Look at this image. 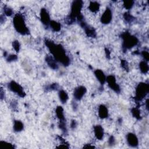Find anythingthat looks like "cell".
<instances>
[{
	"label": "cell",
	"mask_w": 149,
	"mask_h": 149,
	"mask_svg": "<svg viewBox=\"0 0 149 149\" xmlns=\"http://www.w3.org/2000/svg\"><path fill=\"white\" fill-rule=\"evenodd\" d=\"M79 24L80 26L84 29L85 33L88 37H90L91 38H95L96 37V32L93 27L88 26L86 23V22H84V21L80 22Z\"/></svg>",
	"instance_id": "11"
},
{
	"label": "cell",
	"mask_w": 149,
	"mask_h": 149,
	"mask_svg": "<svg viewBox=\"0 0 149 149\" xmlns=\"http://www.w3.org/2000/svg\"><path fill=\"white\" fill-rule=\"evenodd\" d=\"M87 89L83 86H80L75 89L73 91V97L76 100L79 101L86 93Z\"/></svg>",
	"instance_id": "9"
},
{
	"label": "cell",
	"mask_w": 149,
	"mask_h": 149,
	"mask_svg": "<svg viewBox=\"0 0 149 149\" xmlns=\"http://www.w3.org/2000/svg\"><path fill=\"white\" fill-rule=\"evenodd\" d=\"M76 125H77L76 121L75 120H72L71 122V127L72 129H75L76 127Z\"/></svg>",
	"instance_id": "34"
},
{
	"label": "cell",
	"mask_w": 149,
	"mask_h": 149,
	"mask_svg": "<svg viewBox=\"0 0 149 149\" xmlns=\"http://www.w3.org/2000/svg\"><path fill=\"white\" fill-rule=\"evenodd\" d=\"M115 143V139L114 138V137L113 136H111L109 138V140H108V143L110 145L112 146V145H114Z\"/></svg>",
	"instance_id": "33"
},
{
	"label": "cell",
	"mask_w": 149,
	"mask_h": 149,
	"mask_svg": "<svg viewBox=\"0 0 149 149\" xmlns=\"http://www.w3.org/2000/svg\"><path fill=\"white\" fill-rule=\"evenodd\" d=\"M1 100H3V99L4 98V91H3V89H1Z\"/></svg>",
	"instance_id": "36"
},
{
	"label": "cell",
	"mask_w": 149,
	"mask_h": 149,
	"mask_svg": "<svg viewBox=\"0 0 149 149\" xmlns=\"http://www.w3.org/2000/svg\"><path fill=\"white\" fill-rule=\"evenodd\" d=\"M83 2L82 1H80V0L73 1L71 5V13L67 19L68 23H73L77 21L80 16L82 15L81 14V11L83 7Z\"/></svg>",
	"instance_id": "3"
},
{
	"label": "cell",
	"mask_w": 149,
	"mask_h": 149,
	"mask_svg": "<svg viewBox=\"0 0 149 149\" xmlns=\"http://www.w3.org/2000/svg\"><path fill=\"white\" fill-rule=\"evenodd\" d=\"M12 46L14 48L15 50L18 53L20 51V48H21V45H20V43L18 41V40H15L13 41L12 43Z\"/></svg>",
	"instance_id": "28"
},
{
	"label": "cell",
	"mask_w": 149,
	"mask_h": 149,
	"mask_svg": "<svg viewBox=\"0 0 149 149\" xmlns=\"http://www.w3.org/2000/svg\"><path fill=\"white\" fill-rule=\"evenodd\" d=\"M24 128V125L23 122L19 120H15L14 124V130L15 132H19L23 130Z\"/></svg>",
	"instance_id": "20"
},
{
	"label": "cell",
	"mask_w": 149,
	"mask_h": 149,
	"mask_svg": "<svg viewBox=\"0 0 149 149\" xmlns=\"http://www.w3.org/2000/svg\"><path fill=\"white\" fill-rule=\"evenodd\" d=\"M105 50H106V54L107 57L108 58H110V51L108 50V48H106Z\"/></svg>",
	"instance_id": "35"
},
{
	"label": "cell",
	"mask_w": 149,
	"mask_h": 149,
	"mask_svg": "<svg viewBox=\"0 0 149 149\" xmlns=\"http://www.w3.org/2000/svg\"><path fill=\"white\" fill-rule=\"evenodd\" d=\"M124 18L126 21V22L128 23H132L135 20V18L128 12H125L124 14Z\"/></svg>",
	"instance_id": "24"
},
{
	"label": "cell",
	"mask_w": 149,
	"mask_h": 149,
	"mask_svg": "<svg viewBox=\"0 0 149 149\" xmlns=\"http://www.w3.org/2000/svg\"><path fill=\"white\" fill-rule=\"evenodd\" d=\"M45 61L51 69L54 70H57L58 69L59 67L57 64V61L54 59L53 57L47 56L45 57Z\"/></svg>",
	"instance_id": "13"
},
{
	"label": "cell",
	"mask_w": 149,
	"mask_h": 149,
	"mask_svg": "<svg viewBox=\"0 0 149 149\" xmlns=\"http://www.w3.org/2000/svg\"><path fill=\"white\" fill-rule=\"evenodd\" d=\"M121 38L123 40L122 49L124 51H126L128 49H130L135 47L139 43L138 38L129 32H126L121 34Z\"/></svg>",
	"instance_id": "4"
},
{
	"label": "cell",
	"mask_w": 149,
	"mask_h": 149,
	"mask_svg": "<svg viewBox=\"0 0 149 149\" xmlns=\"http://www.w3.org/2000/svg\"><path fill=\"white\" fill-rule=\"evenodd\" d=\"M94 75L98 81L101 84V85H104V83L106 82L107 78L104 73L100 69H96L94 71Z\"/></svg>",
	"instance_id": "15"
},
{
	"label": "cell",
	"mask_w": 149,
	"mask_h": 149,
	"mask_svg": "<svg viewBox=\"0 0 149 149\" xmlns=\"http://www.w3.org/2000/svg\"><path fill=\"white\" fill-rule=\"evenodd\" d=\"M18 60V57L16 55H15V54H11V55H10L7 57V61L8 62H13V61H15Z\"/></svg>",
	"instance_id": "29"
},
{
	"label": "cell",
	"mask_w": 149,
	"mask_h": 149,
	"mask_svg": "<svg viewBox=\"0 0 149 149\" xmlns=\"http://www.w3.org/2000/svg\"><path fill=\"white\" fill-rule=\"evenodd\" d=\"M40 19L43 24L48 27L49 25V23L51 22L50 16H49V13L48 12L47 10L45 8H41L40 13Z\"/></svg>",
	"instance_id": "10"
},
{
	"label": "cell",
	"mask_w": 149,
	"mask_h": 149,
	"mask_svg": "<svg viewBox=\"0 0 149 149\" xmlns=\"http://www.w3.org/2000/svg\"><path fill=\"white\" fill-rule=\"evenodd\" d=\"M141 56L143 57V58H144V61L147 62L149 60V54L147 51H143L141 53Z\"/></svg>",
	"instance_id": "30"
},
{
	"label": "cell",
	"mask_w": 149,
	"mask_h": 149,
	"mask_svg": "<svg viewBox=\"0 0 149 149\" xmlns=\"http://www.w3.org/2000/svg\"><path fill=\"white\" fill-rule=\"evenodd\" d=\"M94 133L95 137L98 140H102L103 139L104 132V129L101 125H97L94 126Z\"/></svg>",
	"instance_id": "14"
},
{
	"label": "cell",
	"mask_w": 149,
	"mask_h": 149,
	"mask_svg": "<svg viewBox=\"0 0 149 149\" xmlns=\"http://www.w3.org/2000/svg\"><path fill=\"white\" fill-rule=\"evenodd\" d=\"M98 115L101 119H106L108 117V110L107 107L103 104L98 107Z\"/></svg>",
	"instance_id": "16"
},
{
	"label": "cell",
	"mask_w": 149,
	"mask_h": 149,
	"mask_svg": "<svg viewBox=\"0 0 149 149\" xmlns=\"http://www.w3.org/2000/svg\"><path fill=\"white\" fill-rule=\"evenodd\" d=\"M121 66L122 67L128 71L129 69V66H128V64L127 62L125 60H122L121 61Z\"/></svg>",
	"instance_id": "31"
},
{
	"label": "cell",
	"mask_w": 149,
	"mask_h": 149,
	"mask_svg": "<svg viewBox=\"0 0 149 149\" xmlns=\"http://www.w3.org/2000/svg\"><path fill=\"white\" fill-rule=\"evenodd\" d=\"M49 26L54 32H59L61 29V25L59 22L55 21H51L49 23Z\"/></svg>",
	"instance_id": "21"
},
{
	"label": "cell",
	"mask_w": 149,
	"mask_h": 149,
	"mask_svg": "<svg viewBox=\"0 0 149 149\" xmlns=\"http://www.w3.org/2000/svg\"><path fill=\"white\" fill-rule=\"evenodd\" d=\"M8 88L12 92L17 94L21 97H25L26 93L23 90V88L15 81H11L8 84Z\"/></svg>",
	"instance_id": "6"
},
{
	"label": "cell",
	"mask_w": 149,
	"mask_h": 149,
	"mask_svg": "<svg viewBox=\"0 0 149 149\" xmlns=\"http://www.w3.org/2000/svg\"><path fill=\"white\" fill-rule=\"evenodd\" d=\"M146 108L148 110V99H147V100H146Z\"/></svg>",
	"instance_id": "37"
},
{
	"label": "cell",
	"mask_w": 149,
	"mask_h": 149,
	"mask_svg": "<svg viewBox=\"0 0 149 149\" xmlns=\"http://www.w3.org/2000/svg\"><path fill=\"white\" fill-rule=\"evenodd\" d=\"M131 113L134 118L137 119V120H140L141 119L140 111L138 108H133L131 110Z\"/></svg>",
	"instance_id": "23"
},
{
	"label": "cell",
	"mask_w": 149,
	"mask_h": 149,
	"mask_svg": "<svg viewBox=\"0 0 149 149\" xmlns=\"http://www.w3.org/2000/svg\"><path fill=\"white\" fill-rule=\"evenodd\" d=\"M106 82L108 83V85L111 89L115 92L119 93L121 91L119 86L116 82V79L113 75H109L106 78Z\"/></svg>",
	"instance_id": "7"
},
{
	"label": "cell",
	"mask_w": 149,
	"mask_h": 149,
	"mask_svg": "<svg viewBox=\"0 0 149 149\" xmlns=\"http://www.w3.org/2000/svg\"><path fill=\"white\" fill-rule=\"evenodd\" d=\"M123 5L126 10H129L134 5V1H131V0H130V1H124L123 2Z\"/></svg>",
	"instance_id": "25"
},
{
	"label": "cell",
	"mask_w": 149,
	"mask_h": 149,
	"mask_svg": "<svg viewBox=\"0 0 149 149\" xmlns=\"http://www.w3.org/2000/svg\"><path fill=\"white\" fill-rule=\"evenodd\" d=\"M59 128L65 134L67 133V128L66 126V121H60Z\"/></svg>",
	"instance_id": "27"
},
{
	"label": "cell",
	"mask_w": 149,
	"mask_h": 149,
	"mask_svg": "<svg viewBox=\"0 0 149 149\" xmlns=\"http://www.w3.org/2000/svg\"><path fill=\"white\" fill-rule=\"evenodd\" d=\"M14 26L17 32L22 35L29 34V30L27 27L23 16L22 14H16L13 19Z\"/></svg>",
	"instance_id": "2"
},
{
	"label": "cell",
	"mask_w": 149,
	"mask_h": 149,
	"mask_svg": "<svg viewBox=\"0 0 149 149\" xmlns=\"http://www.w3.org/2000/svg\"><path fill=\"white\" fill-rule=\"evenodd\" d=\"M113 19V12L111 10L107 7L103 15L101 16L100 21L103 24L107 25L109 24Z\"/></svg>",
	"instance_id": "8"
},
{
	"label": "cell",
	"mask_w": 149,
	"mask_h": 149,
	"mask_svg": "<svg viewBox=\"0 0 149 149\" xmlns=\"http://www.w3.org/2000/svg\"><path fill=\"white\" fill-rule=\"evenodd\" d=\"M100 4H99L97 1H91L90 3L89 6V10L94 13L97 12L98 11V10H100Z\"/></svg>",
	"instance_id": "19"
},
{
	"label": "cell",
	"mask_w": 149,
	"mask_h": 149,
	"mask_svg": "<svg viewBox=\"0 0 149 149\" xmlns=\"http://www.w3.org/2000/svg\"><path fill=\"white\" fill-rule=\"evenodd\" d=\"M148 92L149 84L144 82L140 83L136 89V100L137 102H141L146 97Z\"/></svg>",
	"instance_id": "5"
},
{
	"label": "cell",
	"mask_w": 149,
	"mask_h": 149,
	"mask_svg": "<svg viewBox=\"0 0 149 149\" xmlns=\"http://www.w3.org/2000/svg\"><path fill=\"white\" fill-rule=\"evenodd\" d=\"M45 44L57 62H59L65 67H67L70 64V58L67 55L64 48L61 44H56L47 39L45 40Z\"/></svg>",
	"instance_id": "1"
},
{
	"label": "cell",
	"mask_w": 149,
	"mask_h": 149,
	"mask_svg": "<svg viewBox=\"0 0 149 149\" xmlns=\"http://www.w3.org/2000/svg\"><path fill=\"white\" fill-rule=\"evenodd\" d=\"M56 113L57 118L60 121H65V118L64 113V109L61 106H58L57 107L56 110Z\"/></svg>",
	"instance_id": "18"
},
{
	"label": "cell",
	"mask_w": 149,
	"mask_h": 149,
	"mask_svg": "<svg viewBox=\"0 0 149 149\" xmlns=\"http://www.w3.org/2000/svg\"><path fill=\"white\" fill-rule=\"evenodd\" d=\"M4 12L5 15H6L7 16H11L14 14L12 9L10 7H7V6H5L4 7Z\"/></svg>",
	"instance_id": "26"
},
{
	"label": "cell",
	"mask_w": 149,
	"mask_h": 149,
	"mask_svg": "<svg viewBox=\"0 0 149 149\" xmlns=\"http://www.w3.org/2000/svg\"><path fill=\"white\" fill-rule=\"evenodd\" d=\"M126 140L128 144L132 147H136L139 145L138 138L136 135L133 133H129L126 135Z\"/></svg>",
	"instance_id": "12"
},
{
	"label": "cell",
	"mask_w": 149,
	"mask_h": 149,
	"mask_svg": "<svg viewBox=\"0 0 149 149\" xmlns=\"http://www.w3.org/2000/svg\"><path fill=\"white\" fill-rule=\"evenodd\" d=\"M58 87H59L58 84L53 83L49 86L48 89H49V90H58Z\"/></svg>",
	"instance_id": "32"
},
{
	"label": "cell",
	"mask_w": 149,
	"mask_h": 149,
	"mask_svg": "<svg viewBox=\"0 0 149 149\" xmlns=\"http://www.w3.org/2000/svg\"><path fill=\"white\" fill-rule=\"evenodd\" d=\"M139 68L142 73L146 74L148 72V69H149L147 62L145 61H141L139 64Z\"/></svg>",
	"instance_id": "22"
},
{
	"label": "cell",
	"mask_w": 149,
	"mask_h": 149,
	"mask_svg": "<svg viewBox=\"0 0 149 149\" xmlns=\"http://www.w3.org/2000/svg\"><path fill=\"white\" fill-rule=\"evenodd\" d=\"M58 96H59L60 102L62 104H65L69 99L68 93L65 90H61L59 91Z\"/></svg>",
	"instance_id": "17"
}]
</instances>
